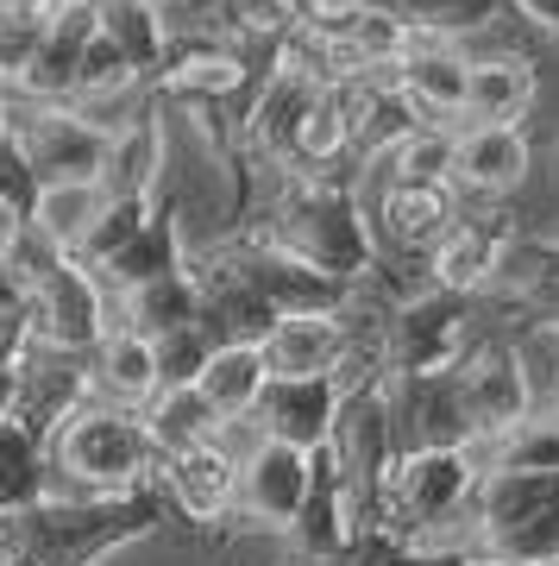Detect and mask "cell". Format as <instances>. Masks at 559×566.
Wrapping results in <instances>:
<instances>
[{"mask_svg":"<svg viewBox=\"0 0 559 566\" xmlns=\"http://www.w3.org/2000/svg\"><path fill=\"white\" fill-rule=\"evenodd\" d=\"M553 416H559V409H553Z\"/></svg>","mask_w":559,"mask_h":566,"instance_id":"37","label":"cell"},{"mask_svg":"<svg viewBox=\"0 0 559 566\" xmlns=\"http://www.w3.org/2000/svg\"><path fill=\"white\" fill-rule=\"evenodd\" d=\"M44 44V13L25 0H0V95H13Z\"/></svg>","mask_w":559,"mask_h":566,"instance_id":"26","label":"cell"},{"mask_svg":"<svg viewBox=\"0 0 559 566\" xmlns=\"http://www.w3.org/2000/svg\"><path fill=\"white\" fill-rule=\"evenodd\" d=\"M271 378H289V385H308V378H340L346 365V322L340 308H302V315H283L271 334L259 340Z\"/></svg>","mask_w":559,"mask_h":566,"instance_id":"15","label":"cell"},{"mask_svg":"<svg viewBox=\"0 0 559 566\" xmlns=\"http://www.w3.org/2000/svg\"><path fill=\"white\" fill-rule=\"evenodd\" d=\"M44 485H51V465H44V447L25 434L20 422H0V516L39 504Z\"/></svg>","mask_w":559,"mask_h":566,"instance_id":"24","label":"cell"},{"mask_svg":"<svg viewBox=\"0 0 559 566\" xmlns=\"http://www.w3.org/2000/svg\"><path fill=\"white\" fill-rule=\"evenodd\" d=\"M503 7H509L535 39H559V0H503Z\"/></svg>","mask_w":559,"mask_h":566,"instance_id":"29","label":"cell"},{"mask_svg":"<svg viewBox=\"0 0 559 566\" xmlns=\"http://www.w3.org/2000/svg\"><path fill=\"white\" fill-rule=\"evenodd\" d=\"M196 390L208 397V409H214L220 422H252L259 397L271 390V365H264L259 346L226 340V346H214V359L201 365Z\"/></svg>","mask_w":559,"mask_h":566,"instance_id":"21","label":"cell"},{"mask_svg":"<svg viewBox=\"0 0 559 566\" xmlns=\"http://www.w3.org/2000/svg\"><path fill=\"white\" fill-rule=\"evenodd\" d=\"M365 214H371V233H378V259L383 264H428V252H434L446 233H453V221L465 214L460 189H371V196H359Z\"/></svg>","mask_w":559,"mask_h":566,"instance_id":"9","label":"cell"},{"mask_svg":"<svg viewBox=\"0 0 559 566\" xmlns=\"http://www.w3.org/2000/svg\"><path fill=\"white\" fill-rule=\"evenodd\" d=\"M139 422H145V434H151V453H158V460H182V453H196V447H214L220 428H226L196 385H164L158 397L139 409Z\"/></svg>","mask_w":559,"mask_h":566,"instance_id":"20","label":"cell"},{"mask_svg":"<svg viewBox=\"0 0 559 566\" xmlns=\"http://www.w3.org/2000/svg\"><path fill=\"white\" fill-rule=\"evenodd\" d=\"M151 491L164 497V516H177L189 528H233V497H240V460L226 447H196L182 460H158Z\"/></svg>","mask_w":559,"mask_h":566,"instance_id":"10","label":"cell"},{"mask_svg":"<svg viewBox=\"0 0 559 566\" xmlns=\"http://www.w3.org/2000/svg\"><path fill=\"white\" fill-rule=\"evenodd\" d=\"M334 422H340V385L334 378H308V385H289V378H271V390L252 409V428L264 441H283L296 453H320L334 441Z\"/></svg>","mask_w":559,"mask_h":566,"instance_id":"14","label":"cell"},{"mask_svg":"<svg viewBox=\"0 0 559 566\" xmlns=\"http://www.w3.org/2000/svg\"><path fill=\"white\" fill-rule=\"evenodd\" d=\"M158 390H164L158 346L139 340V334H101V346L88 353V397L95 403H114V409L139 416Z\"/></svg>","mask_w":559,"mask_h":566,"instance_id":"19","label":"cell"},{"mask_svg":"<svg viewBox=\"0 0 559 566\" xmlns=\"http://www.w3.org/2000/svg\"><path fill=\"white\" fill-rule=\"evenodd\" d=\"M32 202H39V177L25 170V158L13 145H0V208H13L20 221H32Z\"/></svg>","mask_w":559,"mask_h":566,"instance_id":"28","label":"cell"},{"mask_svg":"<svg viewBox=\"0 0 559 566\" xmlns=\"http://www.w3.org/2000/svg\"><path fill=\"white\" fill-rule=\"evenodd\" d=\"M315 491V453H296L283 441H259L240 460V497H233V528L240 535H277L289 542Z\"/></svg>","mask_w":559,"mask_h":566,"instance_id":"6","label":"cell"},{"mask_svg":"<svg viewBox=\"0 0 559 566\" xmlns=\"http://www.w3.org/2000/svg\"><path fill=\"white\" fill-rule=\"evenodd\" d=\"M44 465H51L44 497H139L158 479L145 422L133 409L95 403V397L44 441Z\"/></svg>","mask_w":559,"mask_h":566,"instance_id":"2","label":"cell"},{"mask_svg":"<svg viewBox=\"0 0 559 566\" xmlns=\"http://www.w3.org/2000/svg\"><path fill=\"white\" fill-rule=\"evenodd\" d=\"M107 214V189L95 177H76V182H39V202H32V221H25V240H39L44 252L57 259H82L88 233L101 227Z\"/></svg>","mask_w":559,"mask_h":566,"instance_id":"18","label":"cell"},{"mask_svg":"<svg viewBox=\"0 0 559 566\" xmlns=\"http://www.w3.org/2000/svg\"><path fill=\"white\" fill-rule=\"evenodd\" d=\"M383 403L397 428V453H453L472 441L453 371H397L383 378Z\"/></svg>","mask_w":559,"mask_h":566,"instance_id":"7","label":"cell"},{"mask_svg":"<svg viewBox=\"0 0 559 566\" xmlns=\"http://www.w3.org/2000/svg\"><path fill=\"white\" fill-rule=\"evenodd\" d=\"M20 409V371H0V422H13Z\"/></svg>","mask_w":559,"mask_h":566,"instance_id":"32","label":"cell"},{"mask_svg":"<svg viewBox=\"0 0 559 566\" xmlns=\"http://www.w3.org/2000/svg\"><path fill=\"white\" fill-rule=\"evenodd\" d=\"M535 102H540L535 51H491V57H472L465 126H528Z\"/></svg>","mask_w":559,"mask_h":566,"instance_id":"16","label":"cell"},{"mask_svg":"<svg viewBox=\"0 0 559 566\" xmlns=\"http://www.w3.org/2000/svg\"><path fill=\"white\" fill-rule=\"evenodd\" d=\"M158 346V365H164V385H196L201 378V365L214 359V327L208 322H189V327H177L170 340H151Z\"/></svg>","mask_w":559,"mask_h":566,"instance_id":"27","label":"cell"},{"mask_svg":"<svg viewBox=\"0 0 559 566\" xmlns=\"http://www.w3.org/2000/svg\"><path fill=\"white\" fill-rule=\"evenodd\" d=\"M82 403H88V353H57V346L32 340V353L20 365V409H13V422L44 447Z\"/></svg>","mask_w":559,"mask_h":566,"instance_id":"13","label":"cell"},{"mask_svg":"<svg viewBox=\"0 0 559 566\" xmlns=\"http://www.w3.org/2000/svg\"><path fill=\"white\" fill-rule=\"evenodd\" d=\"M528 182H535V139H528V126H460L453 189L465 202L516 208Z\"/></svg>","mask_w":559,"mask_h":566,"instance_id":"11","label":"cell"},{"mask_svg":"<svg viewBox=\"0 0 559 566\" xmlns=\"http://www.w3.org/2000/svg\"><path fill=\"white\" fill-rule=\"evenodd\" d=\"M0 145H7V95H0Z\"/></svg>","mask_w":559,"mask_h":566,"instance_id":"34","label":"cell"},{"mask_svg":"<svg viewBox=\"0 0 559 566\" xmlns=\"http://www.w3.org/2000/svg\"><path fill=\"white\" fill-rule=\"evenodd\" d=\"M25 308V283L13 271V259H0V315H20Z\"/></svg>","mask_w":559,"mask_h":566,"instance_id":"30","label":"cell"},{"mask_svg":"<svg viewBox=\"0 0 559 566\" xmlns=\"http://www.w3.org/2000/svg\"><path fill=\"white\" fill-rule=\"evenodd\" d=\"M7 145L39 182H76L101 170L107 133L70 102H7Z\"/></svg>","mask_w":559,"mask_h":566,"instance_id":"5","label":"cell"},{"mask_svg":"<svg viewBox=\"0 0 559 566\" xmlns=\"http://www.w3.org/2000/svg\"><path fill=\"white\" fill-rule=\"evenodd\" d=\"M0 566H7V547H0Z\"/></svg>","mask_w":559,"mask_h":566,"instance_id":"36","label":"cell"},{"mask_svg":"<svg viewBox=\"0 0 559 566\" xmlns=\"http://www.w3.org/2000/svg\"><path fill=\"white\" fill-rule=\"evenodd\" d=\"M453 378H460V403H465V422H472V441H497V434H509V428H521L535 416V397H528V378H521V359H516V334L478 340L460 359Z\"/></svg>","mask_w":559,"mask_h":566,"instance_id":"8","label":"cell"},{"mask_svg":"<svg viewBox=\"0 0 559 566\" xmlns=\"http://www.w3.org/2000/svg\"><path fill=\"white\" fill-rule=\"evenodd\" d=\"M95 182L107 189V202H164V182H170V126H164V102L145 107L133 126L107 133Z\"/></svg>","mask_w":559,"mask_h":566,"instance_id":"12","label":"cell"},{"mask_svg":"<svg viewBox=\"0 0 559 566\" xmlns=\"http://www.w3.org/2000/svg\"><path fill=\"white\" fill-rule=\"evenodd\" d=\"M25 245V221L13 214V208H0V259H13Z\"/></svg>","mask_w":559,"mask_h":566,"instance_id":"31","label":"cell"},{"mask_svg":"<svg viewBox=\"0 0 559 566\" xmlns=\"http://www.w3.org/2000/svg\"><path fill=\"white\" fill-rule=\"evenodd\" d=\"M201 322V296L189 271L133 283V290H107V334H139V340H170L177 327Z\"/></svg>","mask_w":559,"mask_h":566,"instance_id":"17","label":"cell"},{"mask_svg":"<svg viewBox=\"0 0 559 566\" xmlns=\"http://www.w3.org/2000/svg\"><path fill=\"white\" fill-rule=\"evenodd\" d=\"M164 523V497H39L0 516L7 566H101Z\"/></svg>","mask_w":559,"mask_h":566,"instance_id":"1","label":"cell"},{"mask_svg":"<svg viewBox=\"0 0 559 566\" xmlns=\"http://www.w3.org/2000/svg\"><path fill=\"white\" fill-rule=\"evenodd\" d=\"M25 7H39L44 20H51V13H57V7H70V0H25Z\"/></svg>","mask_w":559,"mask_h":566,"instance_id":"33","label":"cell"},{"mask_svg":"<svg viewBox=\"0 0 559 566\" xmlns=\"http://www.w3.org/2000/svg\"><path fill=\"white\" fill-rule=\"evenodd\" d=\"M214 25L226 44H240L252 57H277V44L302 25L296 0H214Z\"/></svg>","mask_w":559,"mask_h":566,"instance_id":"22","label":"cell"},{"mask_svg":"<svg viewBox=\"0 0 559 566\" xmlns=\"http://www.w3.org/2000/svg\"><path fill=\"white\" fill-rule=\"evenodd\" d=\"M478 566H521V560H478Z\"/></svg>","mask_w":559,"mask_h":566,"instance_id":"35","label":"cell"},{"mask_svg":"<svg viewBox=\"0 0 559 566\" xmlns=\"http://www.w3.org/2000/svg\"><path fill=\"white\" fill-rule=\"evenodd\" d=\"M472 547L478 560L559 566V472H491Z\"/></svg>","mask_w":559,"mask_h":566,"instance_id":"3","label":"cell"},{"mask_svg":"<svg viewBox=\"0 0 559 566\" xmlns=\"http://www.w3.org/2000/svg\"><path fill=\"white\" fill-rule=\"evenodd\" d=\"M484 340L478 327V303L421 283L409 290L390 322V378L397 371H460V359Z\"/></svg>","mask_w":559,"mask_h":566,"instance_id":"4","label":"cell"},{"mask_svg":"<svg viewBox=\"0 0 559 566\" xmlns=\"http://www.w3.org/2000/svg\"><path fill=\"white\" fill-rule=\"evenodd\" d=\"M95 7H101V39H114L145 76L158 82L164 57H170V32H164L158 7L151 0H95Z\"/></svg>","mask_w":559,"mask_h":566,"instance_id":"23","label":"cell"},{"mask_svg":"<svg viewBox=\"0 0 559 566\" xmlns=\"http://www.w3.org/2000/svg\"><path fill=\"white\" fill-rule=\"evenodd\" d=\"M516 359H521V378H528V397H535V416H553L559 409V322L553 315H528L516 327Z\"/></svg>","mask_w":559,"mask_h":566,"instance_id":"25","label":"cell"}]
</instances>
